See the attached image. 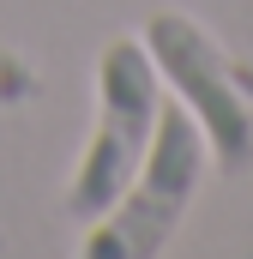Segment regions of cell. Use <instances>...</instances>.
<instances>
[{"mask_svg": "<svg viewBox=\"0 0 253 259\" xmlns=\"http://www.w3.org/2000/svg\"><path fill=\"white\" fill-rule=\"evenodd\" d=\"M205 163H211V145H205L199 121L181 103L163 109L139 175L126 181V193L85 235V259H151V253H163L169 235L187 217L199 181H205Z\"/></svg>", "mask_w": 253, "mask_h": 259, "instance_id": "obj_3", "label": "cell"}, {"mask_svg": "<svg viewBox=\"0 0 253 259\" xmlns=\"http://www.w3.org/2000/svg\"><path fill=\"white\" fill-rule=\"evenodd\" d=\"M163 115V72L145 55L139 36H115L97 61V121L91 139L78 151V169L66 181V217L72 223H97L115 199L126 193V181L139 175L151 133Z\"/></svg>", "mask_w": 253, "mask_h": 259, "instance_id": "obj_1", "label": "cell"}, {"mask_svg": "<svg viewBox=\"0 0 253 259\" xmlns=\"http://www.w3.org/2000/svg\"><path fill=\"white\" fill-rule=\"evenodd\" d=\"M139 42L157 61L163 84H175L181 109L199 121L217 169L223 175H247L253 169V78L217 49V36L199 18L175 12V6L151 12Z\"/></svg>", "mask_w": 253, "mask_h": 259, "instance_id": "obj_2", "label": "cell"}]
</instances>
